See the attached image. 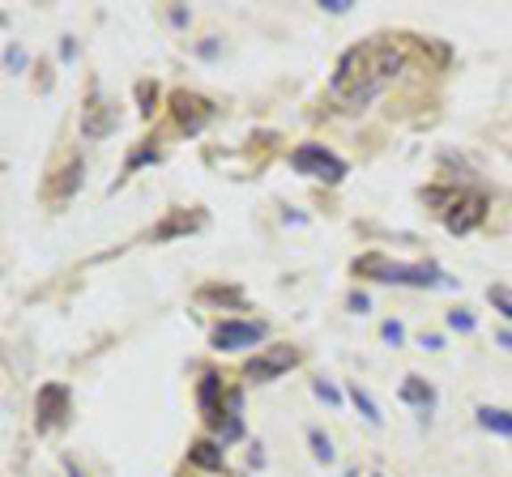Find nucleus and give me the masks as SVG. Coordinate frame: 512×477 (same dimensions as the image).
Listing matches in <instances>:
<instances>
[{
  "mask_svg": "<svg viewBox=\"0 0 512 477\" xmlns=\"http://www.w3.org/2000/svg\"><path fill=\"white\" fill-rule=\"evenodd\" d=\"M295 363H299V354L291 350V345H269L265 354H256L252 363H248V380L269 383V380H277L282 371H291Z\"/></svg>",
  "mask_w": 512,
  "mask_h": 477,
  "instance_id": "4",
  "label": "nucleus"
},
{
  "mask_svg": "<svg viewBox=\"0 0 512 477\" xmlns=\"http://www.w3.org/2000/svg\"><path fill=\"white\" fill-rule=\"evenodd\" d=\"M418 345H423V350H440V345H444V341H440L435 333H423V341H418Z\"/></svg>",
  "mask_w": 512,
  "mask_h": 477,
  "instance_id": "24",
  "label": "nucleus"
},
{
  "mask_svg": "<svg viewBox=\"0 0 512 477\" xmlns=\"http://www.w3.org/2000/svg\"><path fill=\"white\" fill-rule=\"evenodd\" d=\"M478 426H487V431H495V435H504V440H512V414H508V409H495V405H483V409H478Z\"/></svg>",
  "mask_w": 512,
  "mask_h": 477,
  "instance_id": "10",
  "label": "nucleus"
},
{
  "mask_svg": "<svg viewBox=\"0 0 512 477\" xmlns=\"http://www.w3.org/2000/svg\"><path fill=\"white\" fill-rule=\"evenodd\" d=\"M171 103H176L179 128H188V133H197L205 119H214V103H205V98H197V95H176Z\"/></svg>",
  "mask_w": 512,
  "mask_h": 477,
  "instance_id": "8",
  "label": "nucleus"
},
{
  "mask_svg": "<svg viewBox=\"0 0 512 477\" xmlns=\"http://www.w3.org/2000/svg\"><path fill=\"white\" fill-rule=\"evenodd\" d=\"M487 299H491L495 311H504V316L512 320V286H491L487 290Z\"/></svg>",
  "mask_w": 512,
  "mask_h": 477,
  "instance_id": "15",
  "label": "nucleus"
},
{
  "mask_svg": "<svg viewBox=\"0 0 512 477\" xmlns=\"http://www.w3.org/2000/svg\"><path fill=\"white\" fill-rule=\"evenodd\" d=\"M449 328H457V333H474V316L470 311H449Z\"/></svg>",
  "mask_w": 512,
  "mask_h": 477,
  "instance_id": "19",
  "label": "nucleus"
},
{
  "mask_svg": "<svg viewBox=\"0 0 512 477\" xmlns=\"http://www.w3.org/2000/svg\"><path fill=\"white\" fill-rule=\"evenodd\" d=\"M312 388H316V397H320V401H329V405H337V401H342V392H337V388H334V383H329V380H316Z\"/></svg>",
  "mask_w": 512,
  "mask_h": 477,
  "instance_id": "21",
  "label": "nucleus"
},
{
  "mask_svg": "<svg viewBox=\"0 0 512 477\" xmlns=\"http://www.w3.org/2000/svg\"><path fill=\"white\" fill-rule=\"evenodd\" d=\"M193 465H201V469H222V448L218 443H210V440H201V443H193Z\"/></svg>",
  "mask_w": 512,
  "mask_h": 477,
  "instance_id": "12",
  "label": "nucleus"
},
{
  "mask_svg": "<svg viewBox=\"0 0 512 477\" xmlns=\"http://www.w3.org/2000/svg\"><path fill=\"white\" fill-rule=\"evenodd\" d=\"M197 401H201V414H205L210 422L222 418V414H218V375H205V380H201Z\"/></svg>",
  "mask_w": 512,
  "mask_h": 477,
  "instance_id": "11",
  "label": "nucleus"
},
{
  "mask_svg": "<svg viewBox=\"0 0 512 477\" xmlns=\"http://www.w3.org/2000/svg\"><path fill=\"white\" fill-rule=\"evenodd\" d=\"M265 341V325L260 320H222L214 328V350H248V345Z\"/></svg>",
  "mask_w": 512,
  "mask_h": 477,
  "instance_id": "5",
  "label": "nucleus"
},
{
  "mask_svg": "<svg viewBox=\"0 0 512 477\" xmlns=\"http://www.w3.org/2000/svg\"><path fill=\"white\" fill-rule=\"evenodd\" d=\"M401 401H406V405H418V409L427 414V409L435 405V388H432L427 380H418V375H410V380L401 383Z\"/></svg>",
  "mask_w": 512,
  "mask_h": 477,
  "instance_id": "9",
  "label": "nucleus"
},
{
  "mask_svg": "<svg viewBox=\"0 0 512 477\" xmlns=\"http://www.w3.org/2000/svg\"><path fill=\"white\" fill-rule=\"evenodd\" d=\"M197 226V218H171L162 230H154V239H167V234H179V230H193Z\"/></svg>",
  "mask_w": 512,
  "mask_h": 477,
  "instance_id": "17",
  "label": "nucleus"
},
{
  "mask_svg": "<svg viewBox=\"0 0 512 477\" xmlns=\"http://www.w3.org/2000/svg\"><path fill=\"white\" fill-rule=\"evenodd\" d=\"M380 337H384L389 345H401V337H406V328L397 325V320H384V325H380Z\"/></svg>",
  "mask_w": 512,
  "mask_h": 477,
  "instance_id": "20",
  "label": "nucleus"
},
{
  "mask_svg": "<svg viewBox=\"0 0 512 477\" xmlns=\"http://www.w3.org/2000/svg\"><path fill=\"white\" fill-rule=\"evenodd\" d=\"M351 401L359 405V414H363V418L372 422V426H380V409H376V401H372V397H367V392H363V388H359V383H355V388H351Z\"/></svg>",
  "mask_w": 512,
  "mask_h": 477,
  "instance_id": "14",
  "label": "nucleus"
},
{
  "mask_svg": "<svg viewBox=\"0 0 512 477\" xmlns=\"http://www.w3.org/2000/svg\"><path fill=\"white\" fill-rule=\"evenodd\" d=\"M291 167H295L299 175H308V179H325V184H337V179L346 175V162H342L337 153H329L325 145H299V150L291 153Z\"/></svg>",
  "mask_w": 512,
  "mask_h": 477,
  "instance_id": "3",
  "label": "nucleus"
},
{
  "mask_svg": "<svg viewBox=\"0 0 512 477\" xmlns=\"http://www.w3.org/2000/svg\"><path fill=\"white\" fill-rule=\"evenodd\" d=\"M78 175H81V162H78V158H73V162H69V167H64V179H60V196H69V192H73V188H78Z\"/></svg>",
  "mask_w": 512,
  "mask_h": 477,
  "instance_id": "16",
  "label": "nucleus"
},
{
  "mask_svg": "<svg viewBox=\"0 0 512 477\" xmlns=\"http://www.w3.org/2000/svg\"><path fill=\"white\" fill-rule=\"evenodd\" d=\"M483 213H487V201L478 192H461V196H453V210H444V222L453 234H466L483 222Z\"/></svg>",
  "mask_w": 512,
  "mask_h": 477,
  "instance_id": "6",
  "label": "nucleus"
},
{
  "mask_svg": "<svg viewBox=\"0 0 512 477\" xmlns=\"http://www.w3.org/2000/svg\"><path fill=\"white\" fill-rule=\"evenodd\" d=\"M346 477H359V473H346Z\"/></svg>",
  "mask_w": 512,
  "mask_h": 477,
  "instance_id": "27",
  "label": "nucleus"
},
{
  "mask_svg": "<svg viewBox=\"0 0 512 477\" xmlns=\"http://www.w3.org/2000/svg\"><path fill=\"white\" fill-rule=\"evenodd\" d=\"M69 477H86V473H81L78 465H69Z\"/></svg>",
  "mask_w": 512,
  "mask_h": 477,
  "instance_id": "26",
  "label": "nucleus"
},
{
  "mask_svg": "<svg viewBox=\"0 0 512 477\" xmlns=\"http://www.w3.org/2000/svg\"><path fill=\"white\" fill-rule=\"evenodd\" d=\"M500 345H504V350L512 354V333H500Z\"/></svg>",
  "mask_w": 512,
  "mask_h": 477,
  "instance_id": "25",
  "label": "nucleus"
},
{
  "mask_svg": "<svg viewBox=\"0 0 512 477\" xmlns=\"http://www.w3.org/2000/svg\"><path fill=\"white\" fill-rule=\"evenodd\" d=\"M308 443H312V456L320 460V465H329V460H334V440H329L325 431H308Z\"/></svg>",
  "mask_w": 512,
  "mask_h": 477,
  "instance_id": "13",
  "label": "nucleus"
},
{
  "mask_svg": "<svg viewBox=\"0 0 512 477\" xmlns=\"http://www.w3.org/2000/svg\"><path fill=\"white\" fill-rule=\"evenodd\" d=\"M401 47L389 43V38H367V43H359L351 47L346 56L337 60V73L329 81V95L337 103H346V107H363V103H372L397 73H401Z\"/></svg>",
  "mask_w": 512,
  "mask_h": 477,
  "instance_id": "1",
  "label": "nucleus"
},
{
  "mask_svg": "<svg viewBox=\"0 0 512 477\" xmlns=\"http://www.w3.org/2000/svg\"><path fill=\"white\" fill-rule=\"evenodd\" d=\"M4 64H9V73H21V69H26V52L9 43V47H4Z\"/></svg>",
  "mask_w": 512,
  "mask_h": 477,
  "instance_id": "18",
  "label": "nucleus"
},
{
  "mask_svg": "<svg viewBox=\"0 0 512 477\" xmlns=\"http://www.w3.org/2000/svg\"><path fill=\"white\" fill-rule=\"evenodd\" d=\"M116 124H120V107H116V103H107V98H90V103H86V111H81V128H86L90 141H103V136L111 133Z\"/></svg>",
  "mask_w": 512,
  "mask_h": 477,
  "instance_id": "7",
  "label": "nucleus"
},
{
  "mask_svg": "<svg viewBox=\"0 0 512 477\" xmlns=\"http://www.w3.org/2000/svg\"><path fill=\"white\" fill-rule=\"evenodd\" d=\"M355 273L376 277V282H389V286H453V282H449V277H444L435 265H393V260H384L380 251L359 256Z\"/></svg>",
  "mask_w": 512,
  "mask_h": 477,
  "instance_id": "2",
  "label": "nucleus"
},
{
  "mask_svg": "<svg viewBox=\"0 0 512 477\" xmlns=\"http://www.w3.org/2000/svg\"><path fill=\"white\" fill-rule=\"evenodd\" d=\"M158 153L154 150H141V153H133V162H128V167H141V162H154Z\"/></svg>",
  "mask_w": 512,
  "mask_h": 477,
  "instance_id": "23",
  "label": "nucleus"
},
{
  "mask_svg": "<svg viewBox=\"0 0 512 477\" xmlns=\"http://www.w3.org/2000/svg\"><path fill=\"white\" fill-rule=\"evenodd\" d=\"M351 311H359V316H363V311H367V294H351Z\"/></svg>",
  "mask_w": 512,
  "mask_h": 477,
  "instance_id": "22",
  "label": "nucleus"
}]
</instances>
